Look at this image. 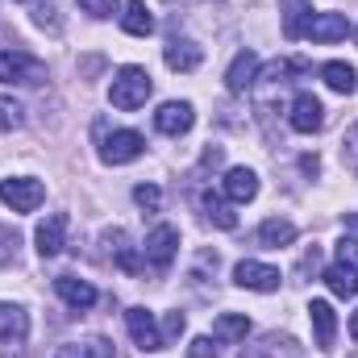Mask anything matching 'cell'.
<instances>
[{"instance_id": "d6a6232c", "label": "cell", "mask_w": 358, "mask_h": 358, "mask_svg": "<svg viewBox=\"0 0 358 358\" xmlns=\"http://www.w3.org/2000/svg\"><path fill=\"white\" fill-rule=\"evenodd\" d=\"M187 358H217V342H213V338H192Z\"/></svg>"}, {"instance_id": "3957f363", "label": "cell", "mask_w": 358, "mask_h": 358, "mask_svg": "<svg viewBox=\"0 0 358 358\" xmlns=\"http://www.w3.org/2000/svg\"><path fill=\"white\" fill-rule=\"evenodd\" d=\"M142 150H146L142 134H134V129H113V134L104 138V146H100V159L113 163V167H121V163H134Z\"/></svg>"}, {"instance_id": "ffe728a7", "label": "cell", "mask_w": 358, "mask_h": 358, "mask_svg": "<svg viewBox=\"0 0 358 358\" xmlns=\"http://www.w3.org/2000/svg\"><path fill=\"white\" fill-rule=\"evenodd\" d=\"M255 71H259L255 50H242V55L234 59V67L225 71V88H229V92H246L250 84H255Z\"/></svg>"}, {"instance_id": "7402d4cb", "label": "cell", "mask_w": 358, "mask_h": 358, "mask_svg": "<svg viewBox=\"0 0 358 358\" xmlns=\"http://www.w3.org/2000/svg\"><path fill=\"white\" fill-rule=\"evenodd\" d=\"M200 208H204V217H208L217 229H238V213H234L217 192H200Z\"/></svg>"}, {"instance_id": "8992f818", "label": "cell", "mask_w": 358, "mask_h": 358, "mask_svg": "<svg viewBox=\"0 0 358 358\" xmlns=\"http://www.w3.org/2000/svg\"><path fill=\"white\" fill-rule=\"evenodd\" d=\"M125 325H129V338L138 342V350H163L167 346L163 334H159V325H155V313L150 308H129L125 313Z\"/></svg>"}, {"instance_id": "7c38bea8", "label": "cell", "mask_w": 358, "mask_h": 358, "mask_svg": "<svg viewBox=\"0 0 358 358\" xmlns=\"http://www.w3.org/2000/svg\"><path fill=\"white\" fill-rule=\"evenodd\" d=\"M308 321L317 329V350H334V338H338V317H334V304L329 300H313L308 304Z\"/></svg>"}, {"instance_id": "52a82bcc", "label": "cell", "mask_w": 358, "mask_h": 358, "mask_svg": "<svg viewBox=\"0 0 358 358\" xmlns=\"http://www.w3.org/2000/svg\"><path fill=\"white\" fill-rule=\"evenodd\" d=\"M292 129L296 134H317L321 125H325V108H321V100L313 96V92H300L296 100H292Z\"/></svg>"}, {"instance_id": "5b68a950", "label": "cell", "mask_w": 358, "mask_h": 358, "mask_svg": "<svg viewBox=\"0 0 358 358\" xmlns=\"http://www.w3.org/2000/svg\"><path fill=\"white\" fill-rule=\"evenodd\" d=\"M176 250H179V229L176 225H155L150 238H146V263L155 271H167Z\"/></svg>"}, {"instance_id": "d590c367", "label": "cell", "mask_w": 358, "mask_h": 358, "mask_svg": "<svg viewBox=\"0 0 358 358\" xmlns=\"http://www.w3.org/2000/svg\"><path fill=\"white\" fill-rule=\"evenodd\" d=\"M38 25H42V29H46V25H50V29H59V21H55V8H38Z\"/></svg>"}, {"instance_id": "44dd1931", "label": "cell", "mask_w": 358, "mask_h": 358, "mask_svg": "<svg viewBox=\"0 0 358 358\" xmlns=\"http://www.w3.org/2000/svg\"><path fill=\"white\" fill-rule=\"evenodd\" d=\"M121 29H125V34H134V38H146V34L155 29L150 8H146L142 0H129V4L121 8Z\"/></svg>"}, {"instance_id": "ac0fdd59", "label": "cell", "mask_w": 358, "mask_h": 358, "mask_svg": "<svg viewBox=\"0 0 358 358\" xmlns=\"http://www.w3.org/2000/svg\"><path fill=\"white\" fill-rule=\"evenodd\" d=\"M279 8H283V34H287L292 42L304 38V29H308V21H313L308 0H279Z\"/></svg>"}, {"instance_id": "7a4b0ae2", "label": "cell", "mask_w": 358, "mask_h": 358, "mask_svg": "<svg viewBox=\"0 0 358 358\" xmlns=\"http://www.w3.org/2000/svg\"><path fill=\"white\" fill-rule=\"evenodd\" d=\"M0 200H4L13 213H34V208L46 200V187L29 176H17V179H4V183H0Z\"/></svg>"}, {"instance_id": "603a6c76", "label": "cell", "mask_w": 358, "mask_h": 358, "mask_svg": "<svg viewBox=\"0 0 358 358\" xmlns=\"http://www.w3.org/2000/svg\"><path fill=\"white\" fill-rule=\"evenodd\" d=\"M246 334H250L246 313H221L217 325H213V338L217 342H246Z\"/></svg>"}, {"instance_id": "836d02e7", "label": "cell", "mask_w": 358, "mask_h": 358, "mask_svg": "<svg viewBox=\"0 0 358 358\" xmlns=\"http://www.w3.org/2000/svg\"><path fill=\"white\" fill-rule=\"evenodd\" d=\"M13 255H17V234L0 225V267H4V263H8Z\"/></svg>"}, {"instance_id": "30bf717a", "label": "cell", "mask_w": 358, "mask_h": 358, "mask_svg": "<svg viewBox=\"0 0 358 358\" xmlns=\"http://www.w3.org/2000/svg\"><path fill=\"white\" fill-rule=\"evenodd\" d=\"M29 338V317L17 304H0V346L4 350H21Z\"/></svg>"}, {"instance_id": "cb8c5ba5", "label": "cell", "mask_w": 358, "mask_h": 358, "mask_svg": "<svg viewBox=\"0 0 358 358\" xmlns=\"http://www.w3.org/2000/svg\"><path fill=\"white\" fill-rule=\"evenodd\" d=\"M259 242L271 246V250H279V246H292L296 242V225L292 221H283V217H271L259 225Z\"/></svg>"}, {"instance_id": "f35d334b", "label": "cell", "mask_w": 358, "mask_h": 358, "mask_svg": "<svg viewBox=\"0 0 358 358\" xmlns=\"http://www.w3.org/2000/svg\"><path fill=\"white\" fill-rule=\"evenodd\" d=\"M355 38H358V29H355Z\"/></svg>"}, {"instance_id": "f1b7e54d", "label": "cell", "mask_w": 358, "mask_h": 358, "mask_svg": "<svg viewBox=\"0 0 358 358\" xmlns=\"http://www.w3.org/2000/svg\"><path fill=\"white\" fill-rule=\"evenodd\" d=\"M342 163L358 176V125H350V129H346V138H342Z\"/></svg>"}, {"instance_id": "74e56055", "label": "cell", "mask_w": 358, "mask_h": 358, "mask_svg": "<svg viewBox=\"0 0 358 358\" xmlns=\"http://www.w3.org/2000/svg\"><path fill=\"white\" fill-rule=\"evenodd\" d=\"M350 338L358 342V308H355V317H350Z\"/></svg>"}, {"instance_id": "1f68e13d", "label": "cell", "mask_w": 358, "mask_h": 358, "mask_svg": "<svg viewBox=\"0 0 358 358\" xmlns=\"http://www.w3.org/2000/svg\"><path fill=\"white\" fill-rule=\"evenodd\" d=\"M338 263H346V267L358 271V238H342L338 242Z\"/></svg>"}, {"instance_id": "277c9868", "label": "cell", "mask_w": 358, "mask_h": 358, "mask_svg": "<svg viewBox=\"0 0 358 358\" xmlns=\"http://www.w3.org/2000/svg\"><path fill=\"white\" fill-rule=\"evenodd\" d=\"M0 80L4 84H38V80H46V67L38 63V59H29V55H21V50H0Z\"/></svg>"}, {"instance_id": "d4e9b609", "label": "cell", "mask_w": 358, "mask_h": 358, "mask_svg": "<svg viewBox=\"0 0 358 358\" xmlns=\"http://www.w3.org/2000/svg\"><path fill=\"white\" fill-rule=\"evenodd\" d=\"M325 283H329V292L342 296V300H355L358 296V271L346 267V263H334V267L325 271Z\"/></svg>"}, {"instance_id": "8fae6325", "label": "cell", "mask_w": 358, "mask_h": 358, "mask_svg": "<svg viewBox=\"0 0 358 358\" xmlns=\"http://www.w3.org/2000/svg\"><path fill=\"white\" fill-rule=\"evenodd\" d=\"M34 242H38V255H42V259H55V255L63 250V242H67V213L46 217V221L38 225Z\"/></svg>"}, {"instance_id": "2e32d148", "label": "cell", "mask_w": 358, "mask_h": 358, "mask_svg": "<svg viewBox=\"0 0 358 358\" xmlns=\"http://www.w3.org/2000/svg\"><path fill=\"white\" fill-rule=\"evenodd\" d=\"M225 196H229L234 204L255 200V196H259V176H255L250 167H234V171L225 176Z\"/></svg>"}, {"instance_id": "5bb4252c", "label": "cell", "mask_w": 358, "mask_h": 358, "mask_svg": "<svg viewBox=\"0 0 358 358\" xmlns=\"http://www.w3.org/2000/svg\"><path fill=\"white\" fill-rule=\"evenodd\" d=\"M163 59H167L171 71H183V76H187V71H196V67L204 63V50H200L192 38H171L167 50H163Z\"/></svg>"}, {"instance_id": "4dcf8cb0", "label": "cell", "mask_w": 358, "mask_h": 358, "mask_svg": "<svg viewBox=\"0 0 358 358\" xmlns=\"http://www.w3.org/2000/svg\"><path fill=\"white\" fill-rule=\"evenodd\" d=\"M84 13H92V17H113L117 8H121V0H76Z\"/></svg>"}, {"instance_id": "6da1fadb", "label": "cell", "mask_w": 358, "mask_h": 358, "mask_svg": "<svg viewBox=\"0 0 358 358\" xmlns=\"http://www.w3.org/2000/svg\"><path fill=\"white\" fill-rule=\"evenodd\" d=\"M150 71L146 67H121L117 76H113V88H108V100H113V108H121V113H134V108H142L146 100H150Z\"/></svg>"}, {"instance_id": "e0dca14e", "label": "cell", "mask_w": 358, "mask_h": 358, "mask_svg": "<svg viewBox=\"0 0 358 358\" xmlns=\"http://www.w3.org/2000/svg\"><path fill=\"white\" fill-rule=\"evenodd\" d=\"M104 242H108V255L117 259V267L125 271V275H138V271H142L138 255H134V242L125 238V229H108V234H104Z\"/></svg>"}, {"instance_id": "e575fe53", "label": "cell", "mask_w": 358, "mask_h": 358, "mask_svg": "<svg viewBox=\"0 0 358 358\" xmlns=\"http://www.w3.org/2000/svg\"><path fill=\"white\" fill-rule=\"evenodd\" d=\"M187 329V321H183V313H167V325H163V342L167 338H179Z\"/></svg>"}, {"instance_id": "9a60e30c", "label": "cell", "mask_w": 358, "mask_h": 358, "mask_svg": "<svg viewBox=\"0 0 358 358\" xmlns=\"http://www.w3.org/2000/svg\"><path fill=\"white\" fill-rule=\"evenodd\" d=\"M55 292H59L71 308H92V304H96V287H92L88 279H80V275H59V279H55Z\"/></svg>"}, {"instance_id": "d6986e66", "label": "cell", "mask_w": 358, "mask_h": 358, "mask_svg": "<svg viewBox=\"0 0 358 358\" xmlns=\"http://www.w3.org/2000/svg\"><path fill=\"white\" fill-rule=\"evenodd\" d=\"M242 358H300V346L292 338H279V334H267L259 346H246Z\"/></svg>"}, {"instance_id": "ba28073f", "label": "cell", "mask_w": 358, "mask_h": 358, "mask_svg": "<svg viewBox=\"0 0 358 358\" xmlns=\"http://www.w3.org/2000/svg\"><path fill=\"white\" fill-rule=\"evenodd\" d=\"M192 121H196V113H192V104H187V100H167V104L155 113V129H159V134H167V138L187 134V129H192Z\"/></svg>"}, {"instance_id": "9c48e42d", "label": "cell", "mask_w": 358, "mask_h": 358, "mask_svg": "<svg viewBox=\"0 0 358 358\" xmlns=\"http://www.w3.org/2000/svg\"><path fill=\"white\" fill-rule=\"evenodd\" d=\"M234 283L238 287H250V292H275L279 287V271L267 263H255V259H242L234 267Z\"/></svg>"}, {"instance_id": "83f0119b", "label": "cell", "mask_w": 358, "mask_h": 358, "mask_svg": "<svg viewBox=\"0 0 358 358\" xmlns=\"http://www.w3.org/2000/svg\"><path fill=\"white\" fill-rule=\"evenodd\" d=\"M25 121V108L13 100V96H0V134H8V129H17Z\"/></svg>"}, {"instance_id": "f546056e", "label": "cell", "mask_w": 358, "mask_h": 358, "mask_svg": "<svg viewBox=\"0 0 358 358\" xmlns=\"http://www.w3.org/2000/svg\"><path fill=\"white\" fill-rule=\"evenodd\" d=\"M134 200H138L142 208H150V213H155V208L163 204V192H159L155 183H138V187H134Z\"/></svg>"}, {"instance_id": "4fadbf2b", "label": "cell", "mask_w": 358, "mask_h": 358, "mask_svg": "<svg viewBox=\"0 0 358 358\" xmlns=\"http://www.w3.org/2000/svg\"><path fill=\"white\" fill-rule=\"evenodd\" d=\"M346 34H350V21H346L342 13H317V17L308 21V29H304L308 42H342Z\"/></svg>"}, {"instance_id": "8d00e7d4", "label": "cell", "mask_w": 358, "mask_h": 358, "mask_svg": "<svg viewBox=\"0 0 358 358\" xmlns=\"http://www.w3.org/2000/svg\"><path fill=\"white\" fill-rule=\"evenodd\" d=\"M300 167H304V171H308V176H317V171H321V163H317V159H313V155H304V159H300Z\"/></svg>"}, {"instance_id": "484cf974", "label": "cell", "mask_w": 358, "mask_h": 358, "mask_svg": "<svg viewBox=\"0 0 358 358\" xmlns=\"http://www.w3.org/2000/svg\"><path fill=\"white\" fill-rule=\"evenodd\" d=\"M55 358H117V350L104 338H92V342H67V346H59Z\"/></svg>"}, {"instance_id": "4316f807", "label": "cell", "mask_w": 358, "mask_h": 358, "mask_svg": "<svg viewBox=\"0 0 358 358\" xmlns=\"http://www.w3.org/2000/svg\"><path fill=\"white\" fill-rule=\"evenodd\" d=\"M321 80L334 92L350 96V92H355V67H350V63H325V67H321Z\"/></svg>"}]
</instances>
